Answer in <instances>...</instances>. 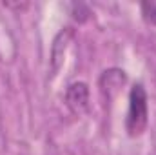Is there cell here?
Instances as JSON below:
<instances>
[{
	"label": "cell",
	"mask_w": 156,
	"mask_h": 155,
	"mask_svg": "<svg viewBox=\"0 0 156 155\" xmlns=\"http://www.w3.org/2000/svg\"><path fill=\"white\" fill-rule=\"evenodd\" d=\"M149 122L147 93L142 84H134L129 93V112L125 119V130L131 137H140Z\"/></svg>",
	"instance_id": "6da1fadb"
},
{
	"label": "cell",
	"mask_w": 156,
	"mask_h": 155,
	"mask_svg": "<svg viewBox=\"0 0 156 155\" xmlns=\"http://www.w3.org/2000/svg\"><path fill=\"white\" fill-rule=\"evenodd\" d=\"M66 102H67V108L75 115L85 113L89 108V88H87V84H83V82L71 84L66 91Z\"/></svg>",
	"instance_id": "7a4b0ae2"
},
{
	"label": "cell",
	"mask_w": 156,
	"mask_h": 155,
	"mask_svg": "<svg viewBox=\"0 0 156 155\" xmlns=\"http://www.w3.org/2000/svg\"><path fill=\"white\" fill-rule=\"evenodd\" d=\"M123 82H125V75L122 70H107L100 77V88H102V91L107 89V95H115L118 88H122Z\"/></svg>",
	"instance_id": "3957f363"
},
{
	"label": "cell",
	"mask_w": 156,
	"mask_h": 155,
	"mask_svg": "<svg viewBox=\"0 0 156 155\" xmlns=\"http://www.w3.org/2000/svg\"><path fill=\"white\" fill-rule=\"evenodd\" d=\"M142 15L149 24L156 26V2H144L142 4Z\"/></svg>",
	"instance_id": "277c9868"
},
{
	"label": "cell",
	"mask_w": 156,
	"mask_h": 155,
	"mask_svg": "<svg viewBox=\"0 0 156 155\" xmlns=\"http://www.w3.org/2000/svg\"><path fill=\"white\" fill-rule=\"evenodd\" d=\"M153 155H156V152H154V153H153Z\"/></svg>",
	"instance_id": "5b68a950"
}]
</instances>
